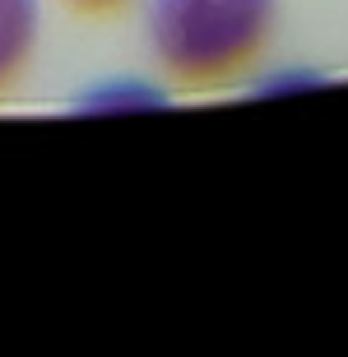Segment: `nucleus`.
Listing matches in <instances>:
<instances>
[{"label":"nucleus","mask_w":348,"mask_h":357,"mask_svg":"<svg viewBox=\"0 0 348 357\" xmlns=\"http://www.w3.org/2000/svg\"><path fill=\"white\" fill-rule=\"evenodd\" d=\"M279 28V0H149L144 38L176 93H223L241 84Z\"/></svg>","instance_id":"1"},{"label":"nucleus","mask_w":348,"mask_h":357,"mask_svg":"<svg viewBox=\"0 0 348 357\" xmlns=\"http://www.w3.org/2000/svg\"><path fill=\"white\" fill-rule=\"evenodd\" d=\"M42 38L38 0H0V98H10L33 70Z\"/></svg>","instance_id":"2"},{"label":"nucleus","mask_w":348,"mask_h":357,"mask_svg":"<svg viewBox=\"0 0 348 357\" xmlns=\"http://www.w3.org/2000/svg\"><path fill=\"white\" fill-rule=\"evenodd\" d=\"M70 14H80V19H116L135 5V0H61Z\"/></svg>","instance_id":"3"}]
</instances>
